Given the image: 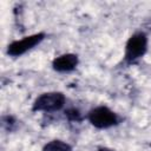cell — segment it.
<instances>
[{
  "label": "cell",
  "mask_w": 151,
  "mask_h": 151,
  "mask_svg": "<svg viewBox=\"0 0 151 151\" xmlns=\"http://www.w3.org/2000/svg\"><path fill=\"white\" fill-rule=\"evenodd\" d=\"M65 116L67 117L68 120H72V122H80L81 120V114L77 109H68L65 112Z\"/></svg>",
  "instance_id": "cell-7"
},
{
  "label": "cell",
  "mask_w": 151,
  "mask_h": 151,
  "mask_svg": "<svg viewBox=\"0 0 151 151\" xmlns=\"http://www.w3.org/2000/svg\"><path fill=\"white\" fill-rule=\"evenodd\" d=\"M78 57L73 53H67L57 57L52 61V66L57 72H70L73 71L78 65Z\"/></svg>",
  "instance_id": "cell-5"
},
{
  "label": "cell",
  "mask_w": 151,
  "mask_h": 151,
  "mask_svg": "<svg viewBox=\"0 0 151 151\" xmlns=\"http://www.w3.org/2000/svg\"><path fill=\"white\" fill-rule=\"evenodd\" d=\"M65 105V96L61 92H47L39 96L32 106L34 112L44 111V112H54L63 109Z\"/></svg>",
  "instance_id": "cell-1"
},
{
  "label": "cell",
  "mask_w": 151,
  "mask_h": 151,
  "mask_svg": "<svg viewBox=\"0 0 151 151\" xmlns=\"http://www.w3.org/2000/svg\"><path fill=\"white\" fill-rule=\"evenodd\" d=\"M42 151H73V150L67 143L59 139H54L45 144V146L42 147Z\"/></svg>",
  "instance_id": "cell-6"
},
{
  "label": "cell",
  "mask_w": 151,
  "mask_h": 151,
  "mask_svg": "<svg viewBox=\"0 0 151 151\" xmlns=\"http://www.w3.org/2000/svg\"><path fill=\"white\" fill-rule=\"evenodd\" d=\"M45 39V33H35L28 37H25L20 40L11 42L7 47V53L11 57H20L27 51L32 50L34 46L39 45Z\"/></svg>",
  "instance_id": "cell-4"
},
{
  "label": "cell",
  "mask_w": 151,
  "mask_h": 151,
  "mask_svg": "<svg viewBox=\"0 0 151 151\" xmlns=\"http://www.w3.org/2000/svg\"><path fill=\"white\" fill-rule=\"evenodd\" d=\"M90 123L97 129H109L118 124V116L106 106H97L88 112Z\"/></svg>",
  "instance_id": "cell-2"
},
{
  "label": "cell",
  "mask_w": 151,
  "mask_h": 151,
  "mask_svg": "<svg viewBox=\"0 0 151 151\" xmlns=\"http://www.w3.org/2000/svg\"><path fill=\"white\" fill-rule=\"evenodd\" d=\"M147 48V38L144 33H136L131 35L125 46V61L129 64L134 63L142 58Z\"/></svg>",
  "instance_id": "cell-3"
},
{
  "label": "cell",
  "mask_w": 151,
  "mask_h": 151,
  "mask_svg": "<svg viewBox=\"0 0 151 151\" xmlns=\"http://www.w3.org/2000/svg\"><path fill=\"white\" fill-rule=\"evenodd\" d=\"M97 151H113V150H111V149H107V147H100V149H98Z\"/></svg>",
  "instance_id": "cell-8"
}]
</instances>
